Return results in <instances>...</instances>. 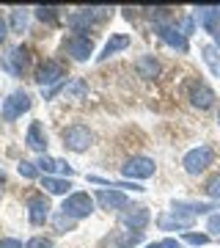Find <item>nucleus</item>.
Masks as SVG:
<instances>
[{
  "mask_svg": "<svg viewBox=\"0 0 220 248\" xmlns=\"http://www.w3.org/2000/svg\"><path fill=\"white\" fill-rule=\"evenodd\" d=\"M97 202H99L102 210H127V193H124V190H116V187H110V190H99Z\"/></svg>",
  "mask_w": 220,
  "mask_h": 248,
  "instance_id": "obj_16",
  "label": "nucleus"
},
{
  "mask_svg": "<svg viewBox=\"0 0 220 248\" xmlns=\"http://www.w3.org/2000/svg\"><path fill=\"white\" fill-rule=\"evenodd\" d=\"M63 50H66L74 61H88V55L94 53V39L86 36V33H72V36H66Z\"/></svg>",
  "mask_w": 220,
  "mask_h": 248,
  "instance_id": "obj_5",
  "label": "nucleus"
},
{
  "mask_svg": "<svg viewBox=\"0 0 220 248\" xmlns=\"http://www.w3.org/2000/svg\"><path fill=\"white\" fill-rule=\"evenodd\" d=\"M36 17L42 19V22H47V25H55V22H58V9L42 6V9H36Z\"/></svg>",
  "mask_w": 220,
  "mask_h": 248,
  "instance_id": "obj_24",
  "label": "nucleus"
},
{
  "mask_svg": "<svg viewBox=\"0 0 220 248\" xmlns=\"http://www.w3.org/2000/svg\"><path fill=\"white\" fill-rule=\"evenodd\" d=\"M141 240H143V232H127L121 240H116L113 246L116 248H132V246H138Z\"/></svg>",
  "mask_w": 220,
  "mask_h": 248,
  "instance_id": "obj_23",
  "label": "nucleus"
},
{
  "mask_svg": "<svg viewBox=\"0 0 220 248\" xmlns=\"http://www.w3.org/2000/svg\"><path fill=\"white\" fill-rule=\"evenodd\" d=\"M63 78H66V69H63V63L58 61H44L39 69H36V83L42 86V89H55V86H61Z\"/></svg>",
  "mask_w": 220,
  "mask_h": 248,
  "instance_id": "obj_2",
  "label": "nucleus"
},
{
  "mask_svg": "<svg viewBox=\"0 0 220 248\" xmlns=\"http://www.w3.org/2000/svg\"><path fill=\"white\" fill-rule=\"evenodd\" d=\"M195 215L190 213H182V210H171V213H162L157 218V226L162 232H174V229H187V226H193Z\"/></svg>",
  "mask_w": 220,
  "mask_h": 248,
  "instance_id": "obj_12",
  "label": "nucleus"
},
{
  "mask_svg": "<svg viewBox=\"0 0 220 248\" xmlns=\"http://www.w3.org/2000/svg\"><path fill=\"white\" fill-rule=\"evenodd\" d=\"M206 226H209V232H218V234H220V215H212Z\"/></svg>",
  "mask_w": 220,
  "mask_h": 248,
  "instance_id": "obj_34",
  "label": "nucleus"
},
{
  "mask_svg": "<svg viewBox=\"0 0 220 248\" xmlns=\"http://www.w3.org/2000/svg\"><path fill=\"white\" fill-rule=\"evenodd\" d=\"M204 58H206V63L212 66V72L215 75H220V63H218V47H204Z\"/></svg>",
  "mask_w": 220,
  "mask_h": 248,
  "instance_id": "obj_26",
  "label": "nucleus"
},
{
  "mask_svg": "<svg viewBox=\"0 0 220 248\" xmlns=\"http://www.w3.org/2000/svg\"><path fill=\"white\" fill-rule=\"evenodd\" d=\"M218 11H220V9H218Z\"/></svg>",
  "mask_w": 220,
  "mask_h": 248,
  "instance_id": "obj_38",
  "label": "nucleus"
},
{
  "mask_svg": "<svg viewBox=\"0 0 220 248\" xmlns=\"http://www.w3.org/2000/svg\"><path fill=\"white\" fill-rule=\"evenodd\" d=\"M185 240L190 243V246H206V243H209V237H206V234H195V232H187Z\"/></svg>",
  "mask_w": 220,
  "mask_h": 248,
  "instance_id": "obj_30",
  "label": "nucleus"
},
{
  "mask_svg": "<svg viewBox=\"0 0 220 248\" xmlns=\"http://www.w3.org/2000/svg\"><path fill=\"white\" fill-rule=\"evenodd\" d=\"M53 223H55V229H58V232H63V234L74 229V221H72L69 215H63V213H61V215H55V218H53Z\"/></svg>",
  "mask_w": 220,
  "mask_h": 248,
  "instance_id": "obj_27",
  "label": "nucleus"
},
{
  "mask_svg": "<svg viewBox=\"0 0 220 248\" xmlns=\"http://www.w3.org/2000/svg\"><path fill=\"white\" fill-rule=\"evenodd\" d=\"M42 187L47 190V193H53V196H66L69 193V187H72V182L69 179H63V177H44Z\"/></svg>",
  "mask_w": 220,
  "mask_h": 248,
  "instance_id": "obj_20",
  "label": "nucleus"
},
{
  "mask_svg": "<svg viewBox=\"0 0 220 248\" xmlns=\"http://www.w3.org/2000/svg\"><path fill=\"white\" fill-rule=\"evenodd\" d=\"M80 94H86V83L83 80H72L69 86L63 83V97H80Z\"/></svg>",
  "mask_w": 220,
  "mask_h": 248,
  "instance_id": "obj_25",
  "label": "nucleus"
},
{
  "mask_svg": "<svg viewBox=\"0 0 220 248\" xmlns=\"http://www.w3.org/2000/svg\"><path fill=\"white\" fill-rule=\"evenodd\" d=\"M63 146L72 152H86L91 146V130L86 124H72L63 130Z\"/></svg>",
  "mask_w": 220,
  "mask_h": 248,
  "instance_id": "obj_6",
  "label": "nucleus"
},
{
  "mask_svg": "<svg viewBox=\"0 0 220 248\" xmlns=\"http://www.w3.org/2000/svg\"><path fill=\"white\" fill-rule=\"evenodd\" d=\"M0 196H3V187H0Z\"/></svg>",
  "mask_w": 220,
  "mask_h": 248,
  "instance_id": "obj_36",
  "label": "nucleus"
},
{
  "mask_svg": "<svg viewBox=\"0 0 220 248\" xmlns=\"http://www.w3.org/2000/svg\"><path fill=\"white\" fill-rule=\"evenodd\" d=\"M36 169L44 171V177H53V171H58V160L47 157V155H39V160H36Z\"/></svg>",
  "mask_w": 220,
  "mask_h": 248,
  "instance_id": "obj_22",
  "label": "nucleus"
},
{
  "mask_svg": "<svg viewBox=\"0 0 220 248\" xmlns=\"http://www.w3.org/2000/svg\"><path fill=\"white\" fill-rule=\"evenodd\" d=\"M218 119H220V113H218Z\"/></svg>",
  "mask_w": 220,
  "mask_h": 248,
  "instance_id": "obj_37",
  "label": "nucleus"
},
{
  "mask_svg": "<svg viewBox=\"0 0 220 248\" xmlns=\"http://www.w3.org/2000/svg\"><path fill=\"white\" fill-rule=\"evenodd\" d=\"M121 171H124V177H130V179H149V177H154L157 166H154L151 157H130L124 163Z\"/></svg>",
  "mask_w": 220,
  "mask_h": 248,
  "instance_id": "obj_8",
  "label": "nucleus"
},
{
  "mask_svg": "<svg viewBox=\"0 0 220 248\" xmlns=\"http://www.w3.org/2000/svg\"><path fill=\"white\" fill-rule=\"evenodd\" d=\"M154 31H157V36L165 42L168 47H174V50H179V53H187V50H190L185 31H179L176 25H168V22H162V25H154Z\"/></svg>",
  "mask_w": 220,
  "mask_h": 248,
  "instance_id": "obj_10",
  "label": "nucleus"
},
{
  "mask_svg": "<svg viewBox=\"0 0 220 248\" xmlns=\"http://www.w3.org/2000/svg\"><path fill=\"white\" fill-rule=\"evenodd\" d=\"M195 19L204 25L206 33H212L215 47H220V11L215 6H201V9H195Z\"/></svg>",
  "mask_w": 220,
  "mask_h": 248,
  "instance_id": "obj_9",
  "label": "nucleus"
},
{
  "mask_svg": "<svg viewBox=\"0 0 220 248\" xmlns=\"http://www.w3.org/2000/svg\"><path fill=\"white\" fill-rule=\"evenodd\" d=\"M3 66L11 72V75H25L28 66H30V50L28 47H14V50H9V55L3 58Z\"/></svg>",
  "mask_w": 220,
  "mask_h": 248,
  "instance_id": "obj_13",
  "label": "nucleus"
},
{
  "mask_svg": "<svg viewBox=\"0 0 220 248\" xmlns=\"http://www.w3.org/2000/svg\"><path fill=\"white\" fill-rule=\"evenodd\" d=\"M11 31H14V33H25L28 31V9L11 11Z\"/></svg>",
  "mask_w": 220,
  "mask_h": 248,
  "instance_id": "obj_21",
  "label": "nucleus"
},
{
  "mask_svg": "<svg viewBox=\"0 0 220 248\" xmlns=\"http://www.w3.org/2000/svg\"><path fill=\"white\" fill-rule=\"evenodd\" d=\"M25 143H28V146H30L33 152H39V155H44V149H47V133H44L42 122H33L30 127H28Z\"/></svg>",
  "mask_w": 220,
  "mask_h": 248,
  "instance_id": "obj_17",
  "label": "nucleus"
},
{
  "mask_svg": "<svg viewBox=\"0 0 220 248\" xmlns=\"http://www.w3.org/2000/svg\"><path fill=\"white\" fill-rule=\"evenodd\" d=\"M17 171H19V174H22L25 179H33L36 174H39V169H36V163H28V160H22V163H19V166H17Z\"/></svg>",
  "mask_w": 220,
  "mask_h": 248,
  "instance_id": "obj_28",
  "label": "nucleus"
},
{
  "mask_svg": "<svg viewBox=\"0 0 220 248\" xmlns=\"http://www.w3.org/2000/svg\"><path fill=\"white\" fill-rule=\"evenodd\" d=\"M127 47H130V36L127 33H113L110 42L105 45V50H102V55H99V61H107L110 55H116L118 50H127Z\"/></svg>",
  "mask_w": 220,
  "mask_h": 248,
  "instance_id": "obj_18",
  "label": "nucleus"
},
{
  "mask_svg": "<svg viewBox=\"0 0 220 248\" xmlns=\"http://www.w3.org/2000/svg\"><path fill=\"white\" fill-rule=\"evenodd\" d=\"M135 69H138L141 78L151 80V78H157V75H160V63H157L154 55H141V58L135 61Z\"/></svg>",
  "mask_w": 220,
  "mask_h": 248,
  "instance_id": "obj_19",
  "label": "nucleus"
},
{
  "mask_svg": "<svg viewBox=\"0 0 220 248\" xmlns=\"http://www.w3.org/2000/svg\"><path fill=\"white\" fill-rule=\"evenodd\" d=\"M206 193H209L212 199H220V174H215V177L206 182Z\"/></svg>",
  "mask_w": 220,
  "mask_h": 248,
  "instance_id": "obj_29",
  "label": "nucleus"
},
{
  "mask_svg": "<svg viewBox=\"0 0 220 248\" xmlns=\"http://www.w3.org/2000/svg\"><path fill=\"white\" fill-rule=\"evenodd\" d=\"M212 160H215V152H212V146H198V149H190L185 155V171L187 174H201V171H206L212 166Z\"/></svg>",
  "mask_w": 220,
  "mask_h": 248,
  "instance_id": "obj_3",
  "label": "nucleus"
},
{
  "mask_svg": "<svg viewBox=\"0 0 220 248\" xmlns=\"http://www.w3.org/2000/svg\"><path fill=\"white\" fill-rule=\"evenodd\" d=\"M187 99H190L198 110H206V108H212V102H215V91H212L204 80H193V83L187 86Z\"/></svg>",
  "mask_w": 220,
  "mask_h": 248,
  "instance_id": "obj_11",
  "label": "nucleus"
},
{
  "mask_svg": "<svg viewBox=\"0 0 220 248\" xmlns=\"http://www.w3.org/2000/svg\"><path fill=\"white\" fill-rule=\"evenodd\" d=\"M105 17H107V9H83L77 14H69L66 22L74 28V33H86V28L97 25L99 19H105Z\"/></svg>",
  "mask_w": 220,
  "mask_h": 248,
  "instance_id": "obj_7",
  "label": "nucleus"
},
{
  "mask_svg": "<svg viewBox=\"0 0 220 248\" xmlns=\"http://www.w3.org/2000/svg\"><path fill=\"white\" fill-rule=\"evenodd\" d=\"M63 215H69L72 221H80V218H88L94 213V199L88 193H72L63 199V207H61Z\"/></svg>",
  "mask_w": 220,
  "mask_h": 248,
  "instance_id": "obj_1",
  "label": "nucleus"
},
{
  "mask_svg": "<svg viewBox=\"0 0 220 248\" xmlns=\"http://www.w3.org/2000/svg\"><path fill=\"white\" fill-rule=\"evenodd\" d=\"M0 248H22V243L14 240V237H3L0 240Z\"/></svg>",
  "mask_w": 220,
  "mask_h": 248,
  "instance_id": "obj_33",
  "label": "nucleus"
},
{
  "mask_svg": "<svg viewBox=\"0 0 220 248\" xmlns=\"http://www.w3.org/2000/svg\"><path fill=\"white\" fill-rule=\"evenodd\" d=\"M6 36H9V25H6V19L0 17V42H6Z\"/></svg>",
  "mask_w": 220,
  "mask_h": 248,
  "instance_id": "obj_35",
  "label": "nucleus"
},
{
  "mask_svg": "<svg viewBox=\"0 0 220 248\" xmlns=\"http://www.w3.org/2000/svg\"><path fill=\"white\" fill-rule=\"evenodd\" d=\"M146 248H179V240L168 237V240H160V243H151V246H146Z\"/></svg>",
  "mask_w": 220,
  "mask_h": 248,
  "instance_id": "obj_32",
  "label": "nucleus"
},
{
  "mask_svg": "<svg viewBox=\"0 0 220 248\" xmlns=\"http://www.w3.org/2000/svg\"><path fill=\"white\" fill-rule=\"evenodd\" d=\"M25 110H30V97H28V91L19 89V91H14V94H9V99L3 102L0 116H3V122H14V119H19Z\"/></svg>",
  "mask_w": 220,
  "mask_h": 248,
  "instance_id": "obj_4",
  "label": "nucleus"
},
{
  "mask_svg": "<svg viewBox=\"0 0 220 248\" xmlns=\"http://www.w3.org/2000/svg\"><path fill=\"white\" fill-rule=\"evenodd\" d=\"M149 221H151V215H149L146 207H127V210L121 213V223L127 226V229H132V232L146 229Z\"/></svg>",
  "mask_w": 220,
  "mask_h": 248,
  "instance_id": "obj_14",
  "label": "nucleus"
},
{
  "mask_svg": "<svg viewBox=\"0 0 220 248\" xmlns=\"http://www.w3.org/2000/svg\"><path fill=\"white\" fill-rule=\"evenodd\" d=\"M25 248H53V240H47V237H33V240H28Z\"/></svg>",
  "mask_w": 220,
  "mask_h": 248,
  "instance_id": "obj_31",
  "label": "nucleus"
},
{
  "mask_svg": "<svg viewBox=\"0 0 220 248\" xmlns=\"http://www.w3.org/2000/svg\"><path fill=\"white\" fill-rule=\"evenodd\" d=\"M28 215H30V223L33 226H42L50 218V202L44 196H30L28 199Z\"/></svg>",
  "mask_w": 220,
  "mask_h": 248,
  "instance_id": "obj_15",
  "label": "nucleus"
}]
</instances>
